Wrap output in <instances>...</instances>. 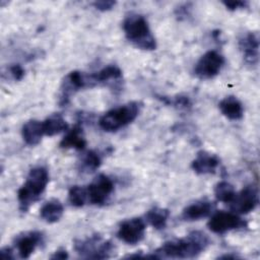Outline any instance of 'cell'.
<instances>
[{"label": "cell", "mask_w": 260, "mask_h": 260, "mask_svg": "<svg viewBox=\"0 0 260 260\" xmlns=\"http://www.w3.org/2000/svg\"><path fill=\"white\" fill-rule=\"evenodd\" d=\"M52 259H66L68 258V253L66 250H58L51 256Z\"/></svg>", "instance_id": "cell-29"}, {"label": "cell", "mask_w": 260, "mask_h": 260, "mask_svg": "<svg viewBox=\"0 0 260 260\" xmlns=\"http://www.w3.org/2000/svg\"><path fill=\"white\" fill-rule=\"evenodd\" d=\"M9 73L12 76V78L16 81L21 80L24 76V69L19 64H13L9 67Z\"/></svg>", "instance_id": "cell-26"}, {"label": "cell", "mask_w": 260, "mask_h": 260, "mask_svg": "<svg viewBox=\"0 0 260 260\" xmlns=\"http://www.w3.org/2000/svg\"><path fill=\"white\" fill-rule=\"evenodd\" d=\"M239 47L243 53L245 62L254 66L259 59V38L256 32L248 31L239 39Z\"/></svg>", "instance_id": "cell-12"}, {"label": "cell", "mask_w": 260, "mask_h": 260, "mask_svg": "<svg viewBox=\"0 0 260 260\" xmlns=\"http://www.w3.org/2000/svg\"><path fill=\"white\" fill-rule=\"evenodd\" d=\"M74 250L78 255L87 259H105L111 256L113 244L100 235H93L74 242Z\"/></svg>", "instance_id": "cell-5"}, {"label": "cell", "mask_w": 260, "mask_h": 260, "mask_svg": "<svg viewBox=\"0 0 260 260\" xmlns=\"http://www.w3.org/2000/svg\"><path fill=\"white\" fill-rule=\"evenodd\" d=\"M259 203L258 188L255 185L244 187L239 193H236L234 199L229 203L230 208L237 214H247L253 211Z\"/></svg>", "instance_id": "cell-9"}, {"label": "cell", "mask_w": 260, "mask_h": 260, "mask_svg": "<svg viewBox=\"0 0 260 260\" xmlns=\"http://www.w3.org/2000/svg\"><path fill=\"white\" fill-rule=\"evenodd\" d=\"M49 183V174L44 167L32 168L23 185L18 189L17 199L21 211H26L31 204L40 199Z\"/></svg>", "instance_id": "cell-2"}, {"label": "cell", "mask_w": 260, "mask_h": 260, "mask_svg": "<svg viewBox=\"0 0 260 260\" xmlns=\"http://www.w3.org/2000/svg\"><path fill=\"white\" fill-rule=\"evenodd\" d=\"M123 29L129 42L142 50H155L156 42L146 18L141 14L131 13L123 21Z\"/></svg>", "instance_id": "cell-3"}, {"label": "cell", "mask_w": 260, "mask_h": 260, "mask_svg": "<svg viewBox=\"0 0 260 260\" xmlns=\"http://www.w3.org/2000/svg\"><path fill=\"white\" fill-rule=\"evenodd\" d=\"M102 164L101 155L94 150H88L81 158V170L84 172H93Z\"/></svg>", "instance_id": "cell-25"}, {"label": "cell", "mask_w": 260, "mask_h": 260, "mask_svg": "<svg viewBox=\"0 0 260 260\" xmlns=\"http://www.w3.org/2000/svg\"><path fill=\"white\" fill-rule=\"evenodd\" d=\"M21 134L24 142L27 145H37L44 135L42 122L38 120L27 121L21 128Z\"/></svg>", "instance_id": "cell-19"}, {"label": "cell", "mask_w": 260, "mask_h": 260, "mask_svg": "<svg viewBox=\"0 0 260 260\" xmlns=\"http://www.w3.org/2000/svg\"><path fill=\"white\" fill-rule=\"evenodd\" d=\"M219 164L220 159L217 155L202 150L197 153L195 159L191 164V168L198 175H206L215 173Z\"/></svg>", "instance_id": "cell-14"}, {"label": "cell", "mask_w": 260, "mask_h": 260, "mask_svg": "<svg viewBox=\"0 0 260 260\" xmlns=\"http://www.w3.org/2000/svg\"><path fill=\"white\" fill-rule=\"evenodd\" d=\"M218 108L221 114L230 120H240L243 118V105L235 95H228L223 98L219 102Z\"/></svg>", "instance_id": "cell-17"}, {"label": "cell", "mask_w": 260, "mask_h": 260, "mask_svg": "<svg viewBox=\"0 0 260 260\" xmlns=\"http://www.w3.org/2000/svg\"><path fill=\"white\" fill-rule=\"evenodd\" d=\"M222 4L225 6L226 9L231 10V11H235L238 9H242L245 8L248 3L246 1H240V0H233V1H222Z\"/></svg>", "instance_id": "cell-27"}, {"label": "cell", "mask_w": 260, "mask_h": 260, "mask_svg": "<svg viewBox=\"0 0 260 260\" xmlns=\"http://www.w3.org/2000/svg\"><path fill=\"white\" fill-rule=\"evenodd\" d=\"M140 106L137 102H130L106 112L99 120L100 127L106 132L117 131L131 122L138 116Z\"/></svg>", "instance_id": "cell-4"}, {"label": "cell", "mask_w": 260, "mask_h": 260, "mask_svg": "<svg viewBox=\"0 0 260 260\" xmlns=\"http://www.w3.org/2000/svg\"><path fill=\"white\" fill-rule=\"evenodd\" d=\"M0 254H1V257H3V258H7V259H12V258H13L12 251H11V249L8 248V247H5V248L1 249Z\"/></svg>", "instance_id": "cell-30"}, {"label": "cell", "mask_w": 260, "mask_h": 260, "mask_svg": "<svg viewBox=\"0 0 260 260\" xmlns=\"http://www.w3.org/2000/svg\"><path fill=\"white\" fill-rule=\"evenodd\" d=\"M84 87H91L88 74L80 71H71L63 79L61 84V103L66 104L69 96Z\"/></svg>", "instance_id": "cell-11"}, {"label": "cell", "mask_w": 260, "mask_h": 260, "mask_svg": "<svg viewBox=\"0 0 260 260\" xmlns=\"http://www.w3.org/2000/svg\"><path fill=\"white\" fill-rule=\"evenodd\" d=\"M68 200L74 207H81L87 201L86 188L82 186H72L68 192Z\"/></svg>", "instance_id": "cell-24"}, {"label": "cell", "mask_w": 260, "mask_h": 260, "mask_svg": "<svg viewBox=\"0 0 260 260\" xmlns=\"http://www.w3.org/2000/svg\"><path fill=\"white\" fill-rule=\"evenodd\" d=\"M248 225L247 221L235 212L218 211L214 213L207 222L208 229L215 234H224L235 230H243Z\"/></svg>", "instance_id": "cell-6"}, {"label": "cell", "mask_w": 260, "mask_h": 260, "mask_svg": "<svg viewBox=\"0 0 260 260\" xmlns=\"http://www.w3.org/2000/svg\"><path fill=\"white\" fill-rule=\"evenodd\" d=\"M115 5H116V2L115 1H111V0H102V1L93 2L94 8H96L98 10H101V11L111 10L112 8H114Z\"/></svg>", "instance_id": "cell-28"}, {"label": "cell", "mask_w": 260, "mask_h": 260, "mask_svg": "<svg viewBox=\"0 0 260 260\" xmlns=\"http://www.w3.org/2000/svg\"><path fill=\"white\" fill-rule=\"evenodd\" d=\"M214 205L208 200L196 201L184 208L182 212V218L184 220H198L209 216L213 211Z\"/></svg>", "instance_id": "cell-15"}, {"label": "cell", "mask_w": 260, "mask_h": 260, "mask_svg": "<svg viewBox=\"0 0 260 260\" xmlns=\"http://www.w3.org/2000/svg\"><path fill=\"white\" fill-rule=\"evenodd\" d=\"M146 224L144 219L134 217L122 221L119 225L117 237L126 244L135 245L139 243L145 235Z\"/></svg>", "instance_id": "cell-10"}, {"label": "cell", "mask_w": 260, "mask_h": 260, "mask_svg": "<svg viewBox=\"0 0 260 260\" xmlns=\"http://www.w3.org/2000/svg\"><path fill=\"white\" fill-rule=\"evenodd\" d=\"M64 212L63 204L57 199H51L47 201L40 210V216L48 223H54L58 221Z\"/></svg>", "instance_id": "cell-20"}, {"label": "cell", "mask_w": 260, "mask_h": 260, "mask_svg": "<svg viewBox=\"0 0 260 260\" xmlns=\"http://www.w3.org/2000/svg\"><path fill=\"white\" fill-rule=\"evenodd\" d=\"M90 85L110 84L117 82L122 78V70L117 65H108L101 70L88 74Z\"/></svg>", "instance_id": "cell-16"}, {"label": "cell", "mask_w": 260, "mask_h": 260, "mask_svg": "<svg viewBox=\"0 0 260 260\" xmlns=\"http://www.w3.org/2000/svg\"><path fill=\"white\" fill-rule=\"evenodd\" d=\"M209 243V238L203 232L194 231L184 238L166 242L155 250L153 257L193 258L203 252Z\"/></svg>", "instance_id": "cell-1"}, {"label": "cell", "mask_w": 260, "mask_h": 260, "mask_svg": "<svg viewBox=\"0 0 260 260\" xmlns=\"http://www.w3.org/2000/svg\"><path fill=\"white\" fill-rule=\"evenodd\" d=\"M114 182L104 174L98 175L87 186V201L93 205H103L114 192Z\"/></svg>", "instance_id": "cell-8"}, {"label": "cell", "mask_w": 260, "mask_h": 260, "mask_svg": "<svg viewBox=\"0 0 260 260\" xmlns=\"http://www.w3.org/2000/svg\"><path fill=\"white\" fill-rule=\"evenodd\" d=\"M236 193L237 192H236L234 186L226 181H221V182L217 183L214 187L215 198L218 201H221L224 203H230L234 199Z\"/></svg>", "instance_id": "cell-23"}, {"label": "cell", "mask_w": 260, "mask_h": 260, "mask_svg": "<svg viewBox=\"0 0 260 260\" xmlns=\"http://www.w3.org/2000/svg\"><path fill=\"white\" fill-rule=\"evenodd\" d=\"M61 148H75L82 150L86 146V140L83 136L82 127L80 124H76L72 129L67 130V133L64 135L60 141Z\"/></svg>", "instance_id": "cell-18"}, {"label": "cell", "mask_w": 260, "mask_h": 260, "mask_svg": "<svg viewBox=\"0 0 260 260\" xmlns=\"http://www.w3.org/2000/svg\"><path fill=\"white\" fill-rule=\"evenodd\" d=\"M43 243V234L37 231L25 232L18 235L15 240V248L21 258H28L36 248Z\"/></svg>", "instance_id": "cell-13"}, {"label": "cell", "mask_w": 260, "mask_h": 260, "mask_svg": "<svg viewBox=\"0 0 260 260\" xmlns=\"http://www.w3.org/2000/svg\"><path fill=\"white\" fill-rule=\"evenodd\" d=\"M169 216H170V211L168 209L154 206L146 212L145 219L154 229L164 230L167 225Z\"/></svg>", "instance_id": "cell-22"}, {"label": "cell", "mask_w": 260, "mask_h": 260, "mask_svg": "<svg viewBox=\"0 0 260 260\" xmlns=\"http://www.w3.org/2000/svg\"><path fill=\"white\" fill-rule=\"evenodd\" d=\"M224 65V57L215 50L203 54L194 67V73L201 79H210L216 76Z\"/></svg>", "instance_id": "cell-7"}, {"label": "cell", "mask_w": 260, "mask_h": 260, "mask_svg": "<svg viewBox=\"0 0 260 260\" xmlns=\"http://www.w3.org/2000/svg\"><path fill=\"white\" fill-rule=\"evenodd\" d=\"M44 135L54 136L68 130V124L61 114H52L46 120L42 121Z\"/></svg>", "instance_id": "cell-21"}]
</instances>
